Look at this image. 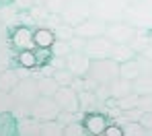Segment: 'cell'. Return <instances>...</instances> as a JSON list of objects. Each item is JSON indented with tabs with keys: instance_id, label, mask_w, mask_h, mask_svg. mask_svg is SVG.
I'll return each instance as SVG.
<instances>
[{
	"instance_id": "4",
	"label": "cell",
	"mask_w": 152,
	"mask_h": 136,
	"mask_svg": "<svg viewBox=\"0 0 152 136\" xmlns=\"http://www.w3.org/2000/svg\"><path fill=\"white\" fill-rule=\"evenodd\" d=\"M62 21L68 23V25H80L82 21H86L88 17H93V6H91V0H66L62 12H60Z\"/></svg>"
},
{
	"instance_id": "11",
	"label": "cell",
	"mask_w": 152,
	"mask_h": 136,
	"mask_svg": "<svg viewBox=\"0 0 152 136\" xmlns=\"http://www.w3.org/2000/svg\"><path fill=\"white\" fill-rule=\"evenodd\" d=\"M105 29H107V23L97 19V17H88L86 21H82L80 25L74 27V35L82 37V39H93V37H99V35H105Z\"/></svg>"
},
{
	"instance_id": "20",
	"label": "cell",
	"mask_w": 152,
	"mask_h": 136,
	"mask_svg": "<svg viewBox=\"0 0 152 136\" xmlns=\"http://www.w3.org/2000/svg\"><path fill=\"white\" fill-rule=\"evenodd\" d=\"M78 101H80V109L82 111H93V109L97 107V103H99V99L95 95V89H82V91H78Z\"/></svg>"
},
{
	"instance_id": "7",
	"label": "cell",
	"mask_w": 152,
	"mask_h": 136,
	"mask_svg": "<svg viewBox=\"0 0 152 136\" xmlns=\"http://www.w3.org/2000/svg\"><path fill=\"white\" fill-rule=\"evenodd\" d=\"M60 105L56 103L53 97H48V95H39L35 99V103L31 105V115H35L37 120L45 122V120H56L60 115Z\"/></svg>"
},
{
	"instance_id": "27",
	"label": "cell",
	"mask_w": 152,
	"mask_h": 136,
	"mask_svg": "<svg viewBox=\"0 0 152 136\" xmlns=\"http://www.w3.org/2000/svg\"><path fill=\"white\" fill-rule=\"evenodd\" d=\"M129 46L140 54V52H144V50L150 46V35H148L146 31H140V29H138V33H136V37L132 39V43H129Z\"/></svg>"
},
{
	"instance_id": "3",
	"label": "cell",
	"mask_w": 152,
	"mask_h": 136,
	"mask_svg": "<svg viewBox=\"0 0 152 136\" xmlns=\"http://www.w3.org/2000/svg\"><path fill=\"white\" fill-rule=\"evenodd\" d=\"M126 19L136 29H152V2L150 0H138L127 4L126 8Z\"/></svg>"
},
{
	"instance_id": "17",
	"label": "cell",
	"mask_w": 152,
	"mask_h": 136,
	"mask_svg": "<svg viewBox=\"0 0 152 136\" xmlns=\"http://www.w3.org/2000/svg\"><path fill=\"white\" fill-rule=\"evenodd\" d=\"M23 76H25V74L21 72V66H19V70H12V68L2 70V72H0V89H2V91H12L15 85L21 81Z\"/></svg>"
},
{
	"instance_id": "37",
	"label": "cell",
	"mask_w": 152,
	"mask_h": 136,
	"mask_svg": "<svg viewBox=\"0 0 152 136\" xmlns=\"http://www.w3.org/2000/svg\"><path fill=\"white\" fill-rule=\"evenodd\" d=\"M6 25L0 23V48H6Z\"/></svg>"
},
{
	"instance_id": "25",
	"label": "cell",
	"mask_w": 152,
	"mask_h": 136,
	"mask_svg": "<svg viewBox=\"0 0 152 136\" xmlns=\"http://www.w3.org/2000/svg\"><path fill=\"white\" fill-rule=\"evenodd\" d=\"M37 87H39V93L48 95V97H53V93L60 89V85L56 82L53 76H39L37 79Z\"/></svg>"
},
{
	"instance_id": "28",
	"label": "cell",
	"mask_w": 152,
	"mask_h": 136,
	"mask_svg": "<svg viewBox=\"0 0 152 136\" xmlns=\"http://www.w3.org/2000/svg\"><path fill=\"white\" fill-rule=\"evenodd\" d=\"M138 93H129V95H126V97H121V99H113L115 103H117V109H121V111H126V109H134L138 107Z\"/></svg>"
},
{
	"instance_id": "26",
	"label": "cell",
	"mask_w": 152,
	"mask_h": 136,
	"mask_svg": "<svg viewBox=\"0 0 152 136\" xmlns=\"http://www.w3.org/2000/svg\"><path fill=\"white\" fill-rule=\"evenodd\" d=\"M121 130L126 136H146V128L140 124V120H129L126 124H121Z\"/></svg>"
},
{
	"instance_id": "36",
	"label": "cell",
	"mask_w": 152,
	"mask_h": 136,
	"mask_svg": "<svg viewBox=\"0 0 152 136\" xmlns=\"http://www.w3.org/2000/svg\"><path fill=\"white\" fill-rule=\"evenodd\" d=\"M6 68H10V54L6 48H0V72Z\"/></svg>"
},
{
	"instance_id": "23",
	"label": "cell",
	"mask_w": 152,
	"mask_h": 136,
	"mask_svg": "<svg viewBox=\"0 0 152 136\" xmlns=\"http://www.w3.org/2000/svg\"><path fill=\"white\" fill-rule=\"evenodd\" d=\"M41 136H64V124L58 118L41 122Z\"/></svg>"
},
{
	"instance_id": "5",
	"label": "cell",
	"mask_w": 152,
	"mask_h": 136,
	"mask_svg": "<svg viewBox=\"0 0 152 136\" xmlns=\"http://www.w3.org/2000/svg\"><path fill=\"white\" fill-rule=\"evenodd\" d=\"M88 76L99 85H111L119 76V62H115L113 58H103V60H93L91 62V70Z\"/></svg>"
},
{
	"instance_id": "33",
	"label": "cell",
	"mask_w": 152,
	"mask_h": 136,
	"mask_svg": "<svg viewBox=\"0 0 152 136\" xmlns=\"http://www.w3.org/2000/svg\"><path fill=\"white\" fill-rule=\"evenodd\" d=\"M64 4H66V0H45V8L50 10L51 15H60Z\"/></svg>"
},
{
	"instance_id": "16",
	"label": "cell",
	"mask_w": 152,
	"mask_h": 136,
	"mask_svg": "<svg viewBox=\"0 0 152 136\" xmlns=\"http://www.w3.org/2000/svg\"><path fill=\"white\" fill-rule=\"evenodd\" d=\"M140 74H142V66H140L138 58H132V60H126L119 64V76L121 79H127V81L134 82Z\"/></svg>"
},
{
	"instance_id": "13",
	"label": "cell",
	"mask_w": 152,
	"mask_h": 136,
	"mask_svg": "<svg viewBox=\"0 0 152 136\" xmlns=\"http://www.w3.org/2000/svg\"><path fill=\"white\" fill-rule=\"evenodd\" d=\"M84 126H86V134H93V136H99L105 132V128H107V124H109V120L99 113V111H88L86 115H84Z\"/></svg>"
},
{
	"instance_id": "1",
	"label": "cell",
	"mask_w": 152,
	"mask_h": 136,
	"mask_svg": "<svg viewBox=\"0 0 152 136\" xmlns=\"http://www.w3.org/2000/svg\"><path fill=\"white\" fill-rule=\"evenodd\" d=\"M10 93L15 97V109H12V113L17 118L31 115V105L41 95L39 93V87H37V79H29V76H23L21 81L15 85V89Z\"/></svg>"
},
{
	"instance_id": "6",
	"label": "cell",
	"mask_w": 152,
	"mask_h": 136,
	"mask_svg": "<svg viewBox=\"0 0 152 136\" xmlns=\"http://www.w3.org/2000/svg\"><path fill=\"white\" fill-rule=\"evenodd\" d=\"M136 33H138V29L132 23H127L126 19L124 21H115V23H107V29H105V35L113 43H132Z\"/></svg>"
},
{
	"instance_id": "19",
	"label": "cell",
	"mask_w": 152,
	"mask_h": 136,
	"mask_svg": "<svg viewBox=\"0 0 152 136\" xmlns=\"http://www.w3.org/2000/svg\"><path fill=\"white\" fill-rule=\"evenodd\" d=\"M109 89H111V99H121V97H126V95H129L134 91L132 89V81L121 79V76H117L115 81L111 82Z\"/></svg>"
},
{
	"instance_id": "21",
	"label": "cell",
	"mask_w": 152,
	"mask_h": 136,
	"mask_svg": "<svg viewBox=\"0 0 152 136\" xmlns=\"http://www.w3.org/2000/svg\"><path fill=\"white\" fill-rule=\"evenodd\" d=\"M132 89H134V93H138V95H146V93H152V74L148 72H142L136 81L132 82Z\"/></svg>"
},
{
	"instance_id": "22",
	"label": "cell",
	"mask_w": 152,
	"mask_h": 136,
	"mask_svg": "<svg viewBox=\"0 0 152 136\" xmlns=\"http://www.w3.org/2000/svg\"><path fill=\"white\" fill-rule=\"evenodd\" d=\"M0 134H17V115L12 111L0 113Z\"/></svg>"
},
{
	"instance_id": "39",
	"label": "cell",
	"mask_w": 152,
	"mask_h": 136,
	"mask_svg": "<svg viewBox=\"0 0 152 136\" xmlns=\"http://www.w3.org/2000/svg\"><path fill=\"white\" fill-rule=\"evenodd\" d=\"M126 2H127V4H132V2H138V0H126Z\"/></svg>"
},
{
	"instance_id": "29",
	"label": "cell",
	"mask_w": 152,
	"mask_h": 136,
	"mask_svg": "<svg viewBox=\"0 0 152 136\" xmlns=\"http://www.w3.org/2000/svg\"><path fill=\"white\" fill-rule=\"evenodd\" d=\"M51 76L56 79V82H58L60 87H66V85H72V82H74V79H76L74 74H72V72H70V70L66 68V66H64V68H58V70H56V72H53Z\"/></svg>"
},
{
	"instance_id": "2",
	"label": "cell",
	"mask_w": 152,
	"mask_h": 136,
	"mask_svg": "<svg viewBox=\"0 0 152 136\" xmlns=\"http://www.w3.org/2000/svg\"><path fill=\"white\" fill-rule=\"evenodd\" d=\"M91 6H93V17L105 23H115V21H124L127 2L126 0H93Z\"/></svg>"
},
{
	"instance_id": "9",
	"label": "cell",
	"mask_w": 152,
	"mask_h": 136,
	"mask_svg": "<svg viewBox=\"0 0 152 136\" xmlns=\"http://www.w3.org/2000/svg\"><path fill=\"white\" fill-rule=\"evenodd\" d=\"M53 99H56V103L60 105V109H62V111H72V113H78V111H80L78 91H76L72 85L60 87V89L53 93Z\"/></svg>"
},
{
	"instance_id": "14",
	"label": "cell",
	"mask_w": 152,
	"mask_h": 136,
	"mask_svg": "<svg viewBox=\"0 0 152 136\" xmlns=\"http://www.w3.org/2000/svg\"><path fill=\"white\" fill-rule=\"evenodd\" d=\"M17 134H23V136H37V134H41V120H37L35 115H23V118H17Z\"/></svg>"
},
{
	"instance_id": "12",
	"label": "cell",
	"mask_w": 152,
	"mask_h": 136,
	"mask_svg": "<svg viewBox=\"0 0 152 136\" xmlns=\"http://www.w3.org/2000/svg\"><path fill=\"white\" fill-rule=\"evenodd\" d=\"M10 43L17 52L21 50H35V39H33V29L27 27V25H19V27L12 29L10 33Z\"/></svg>"
},
{
	"instance_id": "18",
	"label": "cell",
	"mask_w": 152,
	"mask_h": 136,
	"mask_svg": "<svg viewBox=\"0 0 152 136\" xmlns=\"http://www.w3.org/2000/svg\"><path fill=\"white\" fill-rule=\"evenodd\" d=\"M138 52L129 46V43H113V50H111V58L115 60V62H126V60H132V58H136Z\"/></svg>"
},
{
	"instance_id": "31",
	"label": "cell",
	"mask_w": 152,
	"mask_h": 136,
	"mask_svg": "<svg viewBox=\"0 0 152 136\" xmlns=\"http://www.w3.org/2000/svg\"><path fill=\"white\" fill-rule=\"evenodd\" d=\"M12 109H15V97H12V93L0 89V113L12 111Z\"/></svg>"
},
{
	"instance_id": "38",
	"label": "cell",
	"mask_w": 152,
	"mask_h": 136,
	"mask_svg": "<svg viewBox=\"0 0 152 136\" xmlns=\"http://www.w3.org/2000/svg\"><path fill=\"white\" fill-rule=\"evenodd\" d=\"M8 2H12V0H0V4H8Z\"/></svg>"
},
{
	"instance_id": "30",
	"label": "cell",
	"mask_w": 152,
	"mask_h": 136,
	"mask_svg": "<svg viewBox=\"0 0 152 136\" xmlns=\"http://www.w3.org/2000/svg\"><path fill=\"white\" fill-rule=\"evenodd\" d=\"M86 134V126H84V122H70V124H66L64 126V136H84Z\"/></svg>"
},
{
	"instance_id": "24",
	"label": "cell",
	"mask_w": 152,
	"mask_h": 136,
	"mask_svg": "<svg viewBox=\"0 0 152 136\" xmlns=\"http://www.w3.org/2000/svg\"><path fill=\"white\" fill-rule=\"evenodd\" d=\"M17 64L21 68H25V70L35 68L37 66V54H35V50H21L19 56H17Z\"/></svg>"
},
{
	"instance_id": "32",
	"label": "cell",
	"mask_w": 152,
	"mask_h": 136,
	"mask_svg": "<svg viewBox=\"0 0 152 136\" xmlns=\"http://www.w3.org/2000/svg\"><path fill=\"white\" fill-rule=\"evenodd\" d=\"M138 109L140 111H152V93H146V95L138 97Z\"/></svg>"
},
{
	"instance_id": "35",
	"label": "cell",
	"mask_w": 152,
	"mask_h": 136,
	"mask_svg": "<svg viewBox=\"0 0 152 136\" xmlns=\"http://www.w3.org/2000/svg\"><path fill=\"white\" fill-rule=\"evenodd\" d=\"M140 124L146 128L148 134H152V111H142V115H140Z\"/></svg>"
},
{
	"instance_id": "10",
	"label": "cell",
	"mask_w": 152,
	"mask_h": 136,
	"mask_svg": "<svg viewBox=\"0 0 152 136\" xmlns=\"http://www.w3.org/2000/svg\"><path fill=\"white\" fill-rule=\"evenodd\" d=\"M91 58L84 54V52H70V54L64 58V66L74 74V76H86L88 70H91Z\"/></svg>"
},
{
	"instance_id": "34",
	"label": "cell",
	"mask_w": 152,
	"mask_h": 136,
	"mask_svg": "<svg viewBox=\"0 0 152 136\" xmlns=\"http://www.w3.org/2000/svg\"><path fill=\"white\" fill-rule=\"evenodd\" d=\"M103 134H105V136H121V134H124V130H121V124H119V122H109Z\"/></svg>"
},
{
	"instance_id": "8",
	"label": "cell",
	"mask_w": 152,
	"mask_h": 136,
	"mask_svg": "<svg viewBox=\"0 0 152 136\" xmlns=\"http://www.w3.org/2000/svg\"><path fill=\"white\" fill-rule=\"evenodd\" d=\"M111 50H113V41L107 35H99V37L86 39L82 52L91 60H103V58H111Z\"/></svg>"
},
{
	"instance_id": "15",
	"label": "cell",
	"mask_w": 152,
	"mask_h": 136,
	"mask_svg": "<svg viewBox=\"0 0 152 136\" xmlns=\"http://www.w3.org/2000/svg\"><path fill=\"white\" fill-rule=\"evenodd\" d=\"M33 39H35V48H51L56 41V33L51 27L41 25V27L33 29Z\"/></svg>"
}]
</instances>
